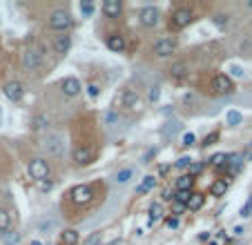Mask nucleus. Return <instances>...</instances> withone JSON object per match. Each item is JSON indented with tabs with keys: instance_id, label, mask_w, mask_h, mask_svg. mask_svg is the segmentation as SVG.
<instances>
[{
	"instance_id": "1",
	"label": "nucleus",
	"mask_w": 252,
	"mask_h": 245,
	"mask_svg": "<svg viewBox=\"0 0 252 245\" xmlns=\"http://www.w3.org/2000/svg\"><path fill=\"white\" fill-rule=\"evenodd\" d=\"M72 22H74V18H72V14H69L67 9H54L52 14H49V27L56 29V32L65 34V29H69Z\"/></svg>"
},
{
	"instance_id": "2",
	"label": "nucleus",
	"mask_w": 252,
	"mask_h": 245,
	"mask_svg": "<svg viewBox=\"0 0 252 245\" xmlns=\"http://www.w3.org/2000/svg\"><path fill=\"white\" fill-rule=\"evenodd\" d=\"M27 172H29V176H32L34 181L42 183V181H47V176H49V165H47V161H42V158H34V161H29V165H27Z\"/></svg>"
},
{
	"instance_id": "3",
	"label": "nucleus",
	"mask_w": 252,
	"mask_h": 245,
	"mask_svg": "<svg viewBox=\"0 0 252 245\" xmlns=\"http://www.w3.org/2000/svg\"><path fill=\"white\" fill-rule=\"evenodd\" d=\"M42 63V47H29L22 54V65H25L27 72H36Z\"/></svg>"
},
{
	"instance_id": "4",
	"label": "nucleus",
	"mask_w": 252,
	"mask_h": 245,
	"mask_svg": "<svg viewBox=\"0 0 252 245\" xmlns=\"http://www.w3.org/2000/svg\"><path fill=\"white\" fill-rule=\"evenodd\" d=\"M174 52H176V40H174V38L163 36V38H158V40L154 42V56L168 58V56H172Z\"/></svg>"
},
{
	"instance_id": "5",
	"label": "nucleus",
	"mask_w": 252,
	"mask_h": 245,
	"mask_svg": "<svg viewBox=\"0 0 252 245\" xmlns=\"http://www.w3.org/2000/svg\"><path fill=\"white\" fill-rule=\"evenodd\" d=\"M192 20H194V11L190 9V7H176V9H174L172 25L176 27V29H183V27H188Z\"/></svg>"
},
{
	"instance_id": "6",
	"label": "nucleus",
	"mask_w": 252,
	"mask_h": 245,
	"mask_svg": "<svg viewBox=\"0 0 252 245\" xmlns=\"http://www.w3.org/2000/svg\"><path fill=\"white\" fill-rule=\"evenodd\" d=\"M212 89H214V94H219V96H228L234 92V83H232L230 76H226V74H216L214 78H212Z\"/></svg>"
},
{
	"instance_id": "7",
	"label": "nucleus",
	"mask_w": 252,
	"mask_h": 245,
	"mask_svg": "<svg viewBox=\"0 0 252 245\" xmlns=\"http://www.w3.org/2000/svg\"><path fill=\"white\" fill-rule=\"evenodd\" d=\"M58 89L63 92L65 96H69V98H74V96H78L80 94V80L78 78H74V76H67V78H63L60 83H58Z\"/></svg>"
},
{
	"instance_id": "8",
	"label": "nucleus",
	"mask_w": 252,
	"mask_h": 245,
	"mask_svg": "<svg viewBox=\"0 0 252 245\" xmlns=\"http://www.w3.org/2000/svg\"><path fill=\"white\" fill-rule=\"evenodd\" d=\"M69 198H72L74 203L78 205H85L92 201V188L90 185H76V188L69 189Z\"/></svg>"
},
{
	"instance_id": "9",
	"label": "nucleus",
	"mask_w": 252,
	"mask_h": 245,
	"mask_svg": "<svg viewBox=\"0 0 252 245\" xmlns=\"http://www.w3.org/2000/svg\"><path fill=\"white\" fill-rule=\"evenodd\" d=\"M138 20L143 27H156L161 20V14H158L156 7H143L141 14H138Z\"/></svg>"
},
{
	"instance_id": "10",
	"label": "nucleus",
	"mask_w": 252,
	"mask_h": 245,
	"mask_svg": "<svg viewBox=\"0 0 252 245\" xmlns=\"http://www.w3.org/2000/svg\"><path fill=\"white\" fill-rule=\"evenodd\" d=\"M2 94H5L9 100L18 103V100H20L22 96H25V89H22V85L18 83V80H9V83L2 85Z\"/></svg>"
},
{
	"instance_id": "11",
	"label": "nucleus",
	"mask_w": 252,
	"mask_h": 245,
	"mask_svg": "<svg viewBox=\"0 0 252 245\" xmlns=\"http://www.w3.org/2000/svg\"><path fill=\"white\" fill-rule=\"evenodd\" d=\"M105 47L110 49V52L121 54V52L127 49V40H125V36H121V34H110V36L105 38Z\"/></svg>"
},
{
	"instance_id": "12",
	"label": "nucleus",
	"mask_w": 252,
	"mask_h": 245,
	"mask_svg": "<svg viewBox=\"0 0 252 245\" xmlns=\"http://www.w3.org/2000/svg\"><path fill=\"white\" fill-rule=\"evenodd\" d=\"M42 150L49 151L52 156H60V154H63V141H60V136H47V138L42 141Z\"/></svg>"
},
{
	"instance_id": "13",
	"label": "nucleus",
	"mask_w": 252,
	"mask_h": 245,
	"mask_svg": "<svg viewBox=\"0 0 252 245\" xmlns=\"http://www.w3.org/2000/svg\"><path fill=\"white\" fill-rule=\"evenodd\" d=\"M52 47H54V52L60 54V56L67 54L69 47H72V36H69V34H58V36H54Z\"/></svg>"
},
{
	"instance_id": "14",
	"label": "nucleus",
	"mask_w": 252,
	"mask_h": 245,
	"mask_svg": "<svg viewBox=\"0 0 252 245\" xmlns=\"http://www.w3.org/2000/svg\"><path fill=\"white\" fill-rule=\"evenodd\" d=\"M123 11V5L118 0H103V14L107 18H118Z\"/></svg>"
},
{
	"instance_id": "15",
	"label": "nucleus",
	"mask_w": 252,
	"mask_h": 245,
	"mask_svg": "<svg viewBox=\"0 0 252 245\" xmlns=\"http://www.w3.org/2000/svg\"><path fill=\"white\" fill-rule=\"evenodd\" d=\"M74 161H76V165L85 167L92 163V150L90 147H76L74 150Z\"/></svg>"
},
{
	"instance_id": "16",
	"label": "nucleus",
	"mask_w": 252,
	"mask_h": 245,
	"mask_svg": "<svg viewBox=\"0 0 252 245\" xmlns=\"http://www.w3.org/2000/svg\"><path fill=\"white\" fill-rule=\"evenodd\" d=\"M49 125H52V118H49L47 114H40V116H36L34 118V130L36 132H45V130H49Z\"/></svg>"
},
{
	"instance_id": "17",
	"label": "nucleus",
	"mask_w": 252,
	"mask_h": 245,
	"mask_svg": "<svg viewBox=\"0 0 252 245\" xmlns=\"http://www.w3.org/2000/svg\"><path fill=\"white\" fill-rule=\"evenodd\" d=\"M192 185H194V176H190V174H183V176L176 181L179 192H192Z\"/></svg>"
},
{
	"instance_id": "18",
	"label": "nucleus",
	"mask_w": 252,
	"mask_h": 245,
	"mask_svg": "<svg viewBox=\"0 0 252 245\" xmlns=\"http://www.w3.org/2000/svg\"><path fill=\"white\" fill-rule=\"evenodd\" d=\"M226 192H228V181L219 178V181L212 183V188H210V194H212V196H223Z\"/></svg>"
},
{
	"instance_id": "19",
	"label": "nucleus",
	"mask_w": 252,
	"mask_h": 245,
	"mask_svg": "<svg viewBox=\"0 0 252 245\" xmlns=\"http://www.w3.org/2000/svg\"><path fill=\"white\" fill-rule=\"evenodd\" d=\"M154 188H156V178H154V176H147L145 181H143L141 185L136 188V194H147V192H152Z\"/></svg>"
},
{
	"instance_id": "20",
	"label": "nucleus",
	"mask_w": 252,
	"mask_h": 245,
	"mask_svg": "<svg viewBox=\"0 0 252 245\" xmlns=\"http://www.w3.org/2000/svg\"><path fill=\"white\" fill-rule=\"evenodd\" d=\"M80 236L76 229H65L63 232V245H78Z\"/></svg>"
},
{
	"instance_id": "21",
	"label": "nucleus",
	"mask_w": 252,
	"mask_h": 245,
	"mask_svg": "<svg viewBox=\"0 0 252 245\" xmlns=\"http://www.w3.org/2000/svg\"><path fill=\"white\" fill-rule=\"evenodd\" d=\"M170 74H172V78H185L188 76V67L183 63H176L170 67Z\"/></svg>"
},
{
	"instance_id": "22",
	"label": "nucleus",
	"mask_w": 252,
	"mask_h": 245,
	"mask_svg": "<svg viewBox=\"0 0 252 245\" xmlns=\"http://www.w3.org/2000/svg\"><path fill=\"white\" fill-rule=\"evenodd\" d=\"M9 227H11V216H9V212L0 207V234H2V232H7Z\"/></svg>"
},
{
	"instance_id": "23",
	"label": "nucleus",
	"mask_w": 252,
	"mask_h": 245,
	"mask_svg": "<svg viewBox=\"0 0 252 245\" xmlns=\"http://www.w3.org/2000/svg\"><path fill=\"white\" fill-rule=\"evenodd\" d=\"M201 205H203V194H192L185 207H188V209H194V212H196V209H201Z\"/></svg>"
},
{
	"instance_id": "24",
	"label": "nucleus",
	"mask_w": 252,
	"mask_h": 245,
	"mask_svg": "<svg viewBox=\"0 0 252 245\" xmlns=\"http://www.w3.org/2000/svg\"><path fill=\"white\" fill-rule=\"evenodd\" d=\"M163 216V205L161 203H152L150 205V223H154L156 219Z\"/></svg>"
},
{
	"instance_id": "25",
	"label": "nucleus",
	"mask_w": 252,
	"mask_h": 245,
	"mask_svg": "<svg viewBox=\"0 0 252 245\" xmlns=\"http://www.w3.org/2000/svg\"><path fill=\"white\" fill-rule=\"evenodd\" d=\"M132 176H134V170H132V167H127V170H121V172L116 174V183H127Z\"/></svg>"
},
{
	"instance_id": "26",
	"label": "nucleus",
	"mask_w": 252,
	"mask_h": 245,
	"mask_svg": "<svg viewBox=\"0 0 252 245\" xmlns=\"http://www.w3.org/2000/svg\"><path fill=\"white\" fill-rule=\"evenodd\" d=\"M228 161H230V156H228V154H214V156L210 158V163H212L214 167H223Z\"/></svg>"
},
{
	"instance_id": "27",
	"label": "nucleus",
	"mask_w": 252,
	"mask_h": 245,
	"mask_svg": "<svg viewBox=\"0 0 252 245\" xmlns=\"http://www.w3.org/2000/svg\"><path fill=\"white\" fill-rule=\"evenodd\" d=\"M80 11H83L85 18H92V16H94V11H96L94 2H80Z\"/></svg>"
},
{
	"instance_id": "28",
	"label": "nucleus",
	"mask_w": 252,
	"mask_h": 245,
	"mask_svg": "<svg viewBox=\"0 0 252 245\" xmlns=\"http://www.w3.org/2000/svg\"><path fill=\"white\" fill-rule=\"evenodd\" d=\"M226 120H228V125H239V123H241L243 120V116L239 114V112H228V116H226Z\"/></svg>"
},
{
	"instance_id": "29",
	"label": "nucleus",
	"mask_w": 252,
	"mask_h": 245,
	"mask_svg": "<svg viewBox=\"0 0 252 245\" xmlns=\"http://www.w3.org/2000/svg\"><path fill=\"white\" fill-rule=\"evenodd\" d=\"M190 196H192V192H176V194H174V198H176V203H181V205H188Z\"/></svg>"
},
{
	"instance_id": "30",
	"label": "nucleus",
	"mask_w": 252,
	"mask_h": 245,
	"mask_svg": "<svg viewBox=\"0 0 252 245\" xmlns=\"http://www.w3.org/2000/svg\"><path fill=\"white\" fill-rule=\"evenodd\" d=\"M158 94H161V87H158V85H152V87H150V94H147L150 103H156V100H158Z\"/></svg>"
},
{
	"instance_id": "31",
	"label": "nucleus",
	"mask_w": 252,
	"mask_h": 245,
	"mask_svg": "<svg viewBox=\"0 0 252 245\" xmlns=\"http://www.w3.org/2000/svg\"><path fill=\"white\" fill-rule=\"evenodd\" d=\"M2 239H5L7 243H14V241H20V234H16V232L7 229V232H2Z\"/></svg>"
},
{
	"instance_id": "32",
	"label": "nucleus",
	"mask_w": 252,
	"mask_h": 245,
	"mask_svg": "<svg viewBox=\"0 0 252 245\" xmlns=\"http://www.w3.org/2000/svg\"><path fill=\"white\" fill-rule=\"evenodd\" d=\"M98 94H100L98 85H87V96H90V98H98Z\"/></svg>"
},
{
	"instance_id": "33",
	"label": "nucleus",
	"mask_w": 252,
	"mask_h": 245,
	"mask_svg": "<svg viewBox=\"0 0 252 245\" xmlns=\"http://www.w3.org/2000/svg\"><path fill=\"white\" fill-rule=\"evenodd\" d=\"M214 25L223 29V27L228 25V16H226V14H219V16H214Z\"/></svg>"
},
{
	"instance_id": "34",
	"label": "nucleus",
	"mask_w": 252,
	"mask_h": 245,
	"mask_svg": "<svg viewBox=\"0 0 252 245\" xmlns=\"http://www.w3.org/2000/svg\"><path fill=\"white\" fill-rule=\"evenodd\" d=\"M181 143H183L185 147H192V145L196 143V136H194V134H185V136H183V141H181Z\"/></svg>"
},
{
	"instance_id": "35",
	"label": "nucleus",
	"mask_w": 252,
	"mask_h": 245,
	"mask_svg": "<svg viewBox=\"0 0 252 245\" xmlns=\"http://www.w3.org/2000/svg\"><path fill=\"white\" fill-rule=\"evenodd\" d=\"M174 165H176V170H185V167H190V158L188 156H181L179 161L174 163Z\"/></svg>"
},
{
	"instance_id": "36",
	"label": "nucleus",
	"mask_w": 252,
	"mask_h": 245,
	"mask_svg": "<svg viewBox=\"0 0 252 245\" xmlns=\"http://www.w3.org/2000/svg\"><path fill=\"white\" fill-rule=\"evenodd\" d=\"M203 165L201 163H190V176H194V174H201Z\"/></svg>"
},
{
	"instance_id": "37",
	"label": "nucleus",
	"mask_w": 252,
	"mask_h": 245,
	"mask_svg": "<svg viewBox=\"0 0 252 245\" xmlns=\"http://www.w3.org/2000/svg\"><path fill=\"white\" fill-rule=\"evenodd\" d=\"M185 209H188V207H185V205H181V203H174L172 205V214H174V216H181Z\"/></svg>"
},
{
	"instance_id": "38",
	"label": "nucleus",
	"mask_w": 252,
	"mask_h": 245,
	"mask_svg": "<svg viewBox=\"0 0 252 245\" xmlns=\"http://www.w3.org/2000/svg\"><path fill=\"white\" fill-rule=\"evenodd\" d=\"M216 136H219V134H216V132H212V134H208V136H205V141H203V143H201V145H203V147L212 145V143H214V141H216Z\"/></svg>"
},
{
	"instance_id": "39",
	"label": "nucleus",
	"mask_w": 252,
	"mask_h": 245,
	"mask_svg": "<svg viewBox=\"0 0 252 245\" xmlns=\"http://www.w3.org/2000/svg\"><path fill=\"white\" fill-rule=\"evenodd\" d=\"M230 72H232V74H234L236 78H241V76H243V69H241V67H239V65H232V67H230Z\"/></svg>"
},
{
	"instance_id": "40",
	"label": "nucleus",
	"mask_w": 252,
	"mask_h": 245,
	"mask_svg": "<svg viewBox=\"0 0 252 245\" xmlns=\"http://www.w3.org/2000/svg\"><path fill=\"white\" fill-rule=\"evenodd\" d=\"M105 120H107V123H114V120H116V114H114V112H107V114H105Z\"/></svg>"
},
{
	"instance_id": "41",
	"label": "nucleus",
	"mask_w": 252,
	"mask_h": 245,
	"mask_svg": "<svg viewBox=\"0 0 252 245\" xmlns=\"http://www.w3.org/2000/svg\"><path fill=\"white\" fill-rule=\"evenodd\" d=\"M154 154H156V150H150V151H147V154H145V156H143V163H147V161H150V158L154 156Z\"/></svg>"
},
{
	"instance_id": "42",
	"label": "nucleus",
	"mask_w": 252,
	"mask_h": 245,
	"mask_svg": "<svg viewBox=\"0 0 252 245\" xmlns=\"http://www.w3.org/2000/svg\"><path fill=\"white\" fill-rule=\"evenodd\" d=\"M168 225H170L172 229H174V227H179V219H176V216H174V219H170V221H168Z\"/></svg>"
},
{
	"instance_id": "43",
	"label": "nucleus",
	"mask_w": 252,
	"mask_h": 245,
	"mask_svg": "<svg viewBox=\"0 0 252 245\" xmlns=\"http://www.w3.org/2000/svg\"><path fill=\"white\" fill-rule=\"evenodd\" d=\"M32 245H42V243H40V241H32Z\"/></svg>"
},
{
	"instance_id": "44",
	"label": "nucleus",
	"mask_w": 252,
	"mask_h": 245,
	"mask_svg": "<svg viewBox=\"0 0 252 245\" xmlns=\"http://www.w3.org/2000/svg\"><path fill=\"white\" fill-rule=\"evenodd\" d=\"M56 245H63V243H56Z\"/></svg>"
}]
</instances>
